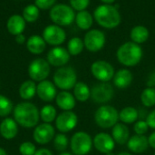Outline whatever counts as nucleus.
Masks as SVG:
<instances>
[{
	"label": "nucleus",
	"instance_id": "f257e3e1",
	"mask_svg": "<svg viewBox=\"0 0 155 155\" xmlns=\"http://www.w3.org/2000/svg\"><path fill=\"white\" fill-rule=\"evenodd\" d=\"M40 112L32 103H19L14 108V119L24 128L35 127L38 124Z\"/></svg>",
	"mask_w": 155,
	"mask_h": 155
},
{
	"label": "nucleus",
	"instance_id": "f03ea898",
	"mask_svg": "<svg viewBox=\"0 0 155 155\" xmlns=\"http://www.w3.org/2000/svg\"><path fill=\"white\" fill-rule=\"evenodd\" d=\"M94 18L97 24L106 29L117 27L122 21L118 8L113 5L103 4L98 5L94 12Z\"/></svg>",
	"mask_w": 155,
	"mask_h": 155
},
{
	"label": "nucleus",
	"instance_id": "7ed1b4c3",
	"mask_svg": "<svg viewBox=\"0 0 155 155\" xmlns=\"http://www.w3.org/2000/svg\"><path fill=\"white\" fill-rule=\"evenodd\" d=\"M116 57L123 65L131 67L138 64L143 57V49L140 45L134 42L123 44L116 52Z\"/></svg>",
	"mask_w": 155,
	"mask_h": 155
},
{
	"label": "nucleus",
	"instance_id": "20e7f679",
	"mask_svg": "<svg viewBox=\"0 0 155 155\" xmlns=\"http://www.w3.org/2000/svg\"><path fill=\"white\" fill-rule=\"evenodd\" d=\"M75 12L71 5L66 4H56L51 9L49 16L54 25L67 26L74 22Z\"/></svg>",
	"mask_w": 155,
	"mask_h": 155
},
{
	"label": "nucleus",
	"instance_id": "39448f33",
	"mask_svg": "<svg viewBox=\"0 0 155 155\" xmlns=\"http://www.w3.org/2000/svg\"><path fill=\"white\" fill-rule=\"evenodd\" d=\"M77 83V74L71 66H63L56 70L54 74V84L61 90L73 89Z\"/></svg>",
	"mask_w": 155,
	"mask_h": 155
},
{
	"label": "nucleus",
	"instance_id": "423d86ee",
	"mask_svg": "<svg viewBox=\"0 0 155 155\" xmlns=\"http://www.w3.org/2000/svg\"><path fill=\"white\" fill-rule=\"evenodd\" d=\"M94 120L98 126L108 129L114 127L117 124L119 120V113L114 106L102 105L96 110Z\"/></svg>",
	"mask_w": 155,
	"mask_h": 155
},
{
	"label": "nucleus",
	"instance_id": "0eeeda50",
	"mask_svg": "<svg viewBox=\"0 0 155 155\" xmlns=\"http://www.w3.org/2000/svg\"><path fill=\"white\" fill-rule=\"evenodd\" d=\"M70 146L74 155H86L92 150L93 140L87 133L77 132L72 136Z\"/></svg>",
	"mask_w": 155,
	"mask_h": 155
},
{
	"label": "nucleus",
	"instance_id": "6e6552de",
	"mask_svg": "<svg viewBox=\"0 0 155 155\" xmlns=\"http://www.w3.org/2000/svg\"><path fill=\"white\" fill-rule=\"evenodd\" d=\"M50 64L47 60L36 58L33 60L28 66V74L35 82H42L50 74Z\"/></svg>",
	"mask_w": 155,
	"mask_h": 155
},
{
	"label": "nucleus",
	"instance_id": "1a4fd4ad",
	"mask_svg": "<svg viewBox=\"0 0 155 155\" xmlns=\"http://www.w3.org/2000/svg\"><path fill=\"white\" fill-rule=\"evenodd\" d=\"M105 35L99 29H90L84 35V47L93 53L100 51L105 45Z\"/></svg>",
	"mask_w": 155,
	"mask_h": 155
},
{
	"label": "nucleus",
	"instance_id": "9d476101",
	"mask_svg": "<svg viewBox=\"0 0 155 155\" xmlns=\"http://www.w3.org/2000/svg\"><path fill=\"white\" fill-rule=\"evenodd\" d=\"M91 72L94 77L100 82L108 83L114 76V69L113 65L104 60H98L91 65Z\"/></svg>",
	"mask_w": 155,
	"mask_h": 155
},
{
	"label": "nucleus",
	"instance_id": "9b49d317",
	"mask_svg": "<svg viewBox=\"0 0 155 155\" xmlns=\"http://www.w3.org/2000/svg\"><path fill=\"white\" fill-rule=\"evenodd\" d=\"M43 38L46 44L53 46H59L64 43L66 39V33L57 25H49L43 31Z\"/></svg>",
	"mask_w": 155,
	"mask_h": 155
},
{
	"label": "nucleus",
	"instance_id": "f8f14e48",
	"mask_svg": "<svg viewBox=\"0 0 155 155\" xmlns=\"http://www.w3.org/2000/svg\"><path fill=\"white\" fill-rule=\"evenodd\" d=\"M114 88L109 83L101 82L91 89V98L96 104H105L113 99Z\"/></svg>",
	"mask_w": 155,
	"mask_h": 155
},
{
	"label": "nucleus",
	"instance_id": "ddd939ff",
	"mask_svg": "<svg viewBox=\"0 0 155 155\" xmlns=\"http://www.w3.org/2000/svg\"><path fill=\"white\" fill-rule=\"evenodd\" d=\"M78 123L77 115L72 111H64L55 119V126L60 133H68L75 128Z\"/></svg>",
	"mask_w": 155,
	"mask_h": 155
},
{
	"label": "nucleus",
	"instance_id": "4468645a",
	"mask_svg": "<svg viewBox=\"0 0 155 155\" xmlns=\"http://www.w3.org/2000/svg\"><path fill=\"white\" fill-rule=\"evenodd\" d=\"M70 60V54L67 49L62 46H54L47 53V62L55 67L64 66Z\"/></svg>",
	"mask_w": 155,
	"mask_h": 155
},
{
	"label": "nucleus",
	"instance_id": "2eb2a0df",
	"mask_svg": "<svg viewBox=\"0 0 155 155\" xmlns=\"http://www.w3.org/2000/svg\"><path fill=\"white\" fill-rule=\"evenodd\" d=\"M54 128L50 124L45 123L35 127L33 138L39 144H46L54 139Z\"/></svg>",
	"mask_w": 155,
	"mask_h": 155
},
{
	"label": "nucleus",
	"instance_id": "dca6fc26",
	"mask_svg": "<svg viewBox=\"0 0 155 155\" xmlns=\"http://www.w3.org/2000/svg\"><path fill=\"white\" fill-rule=\"evenodd\" d=\"M93 143L97 151L105 154L112 153L115 146V142L112 135L105 133H100L95 135Z\"/></svg>",
	"mask_w": 155,
	"mask_h": 155
},
{
	"label": "nucleus",
	"instance_id": "f3484780",
	"mask_svg": "<svg viewBox=\"0 0 155 155\" xmlns=\"http://www.w3.org/2000/svg\"><path fill=\"white\" fill-rule=\"evenodd\" d=\"M36 94L41 100L45 102H51L55 99L57 95L56 86L48 80L39 82V84L36 85Z\"/></svg>",
	"mask_w": 155,
	"mask_h": 155
},
{
	"label": "nucleus",
	"instance_id": "a211bd4d",
	"mask_svg": "<svg viewBox=\"0 0 155 155\" xmlns=\"http://www.w3.org/2000/svg\"><path fill=\"white\" fill-rule=\"evenodd\" d=\"M26 25V22L24 17L20 15H11L6 22V29L12 35H17L23 34Z\"/></svg>",
	"mask_w": 155,
	"mask_h": 155
},
{
	"label": "nucleus",
	"instance_id": "6ab92c4d",
	"mask_svg": "<svg viewBox=\"0 0 155 155\" xmlns=\"http://www.w3.org/2000/svg\"><path fill=\"white\" fill-rule=\"evenodd\" d=\"M15 119L5 118L0 124V134L5 140L14 139L18 134V126Z\"/></svg>",
	"mask_w": 155,
	"mask_h": 155
},
{
	"label": "nucleus",
	"instance_id": "aec40b11",
	"mask_svg": "<svg viewBox=\"0 0 155 155\" xmlns=\"http://www.w3.org/2000/svg\"><path fill=\"white\" fill-rule=\"evenodd\" d=\"M128 149L134 153H141L147 150L149 146L148 138L145 135L135 134L132 136L127 142Z\"/></svg>",
	"mask_w": 155,
	"mask_h": 155
},
{
	"label": "nucleus",
	"instance_id": "412c9836",
	"mask_svg": "<svg viewBox=\"0 0 155 155\" xmlns=\"http://www.w3.org/2000/svg\"><path fill=\"white\" fill-rule=\"evenodd\" d=\"M114 84L119 89H126L133 82V74L130 70L124 68L118 70L114 76Z\"/></svg>",
	"mask_w": 155,
	"mask_h": 155
},
{
	"label": "nucleus",
	"instance_id": "4be33fe9",
	"mask_svg": "<svg viewBox=\"0 0 155 155\" xmlns=\"http://www.w3.org/2000/svg\"><path fill=\"white\" fill-rule=\"evenodd\" d=\"M57 106L64 111H71L75 106V98L68 91H62L55 97Z\"/></svg>",
	"mask_w": 155,
	"mask_h": 155
},
{
	"label": "nucleus",
	"instance_id": "5701e85b",
	"mask_svg": "<svg viewBox=\"0 0 155 155\" xmlns=\"http://www.w3.org/2000/svg\"><path fill=\"white\" fill-rule=\"evenodd\" d=\"M26 48L33 54H42L45 47L46 43L44 40L43 36L38 35H33L26 40Z\"/></svg>",
	"mask_w": 155,
	"mask_h": 155
},
{
	"label": "nucleus",
	"instance_id": "b1692460",
	"mask_svg": "<svg viewBox=\"0 0 155 155\" xmlns=\"http://www.w3.org/2000/svg\"><path fill=\"white\" fill-rule=\"evenodd\" d=\"M130 136V132L128 127L124 124H116L113 127L112 131V137L114 138V142L117 143L118 144L124 145L127 143Z\"/></svg>",
	"mask_w": 155,
	"mask_h": 155
},
{
	"label": "nucleus",
	"instance_id": "393cba45",
	"mask_svg": "<svg viewBox=\"0 0 155 155\" xmlns=\"http://www.w3.org/2000/svg\"><path fill=\"white\" fill-rule=\"evenodd\" d=\"M150 36V32L148 28L144 25H135L132 28L130 32V37L132 39V42L141 45L145 43Z\"/></svg>",
	"mask_w": 155,
	"mask_h": 155
},
{
	"label": "nucleus",
	"instance_id": "a878e982",
	"mask_svg": "<svg viewBox=\"0 0 155 155\" xmlns=\"http://www.w3.org/2000/svg\"><path fill=\"white\" fill-rule=\"evenodd\" d=\"M94 16L87 10H83L75 15L74 22L76 25L82 30H90L94 23Z\"/></svg>",
	"mask_w": 155,
	"mask_h": 155
},
{
	"label": "nucleus",
	"instance_id": "bb28decb",
	"mask_svg": "<svg viewBox=\"0 0 155 155\" xmlns=\"http://www.w3.org/2000/svg\"><path fill=\"white\" fill-rule=\"evenodd\" d=\"M36 94V84L33 80L25 81L19 88V95L24 100L32 99Z\"/></svg>",
	"mask_w": 155,
	"mask_h": 155
},
{
	"label": "nucleus",
	"instance_id": "cd10ccee",
	"mask_svg": "<svg viewBox=\"0 0 155 155\" xmlns=\"http://www.w3.org/2000/svg\"><path fill=\"white\" fill-rule=\"evenodd\" d=\"M74 96L80 102H85L91 97V90L84 82H77L74 87Z\"/></svg>",
	"mask_w": 155,
	"mask_h": 155
},
{
	"label": "nucleus",
	"instance_id": "c85d7f7f",
	"mask_svg": "<svg viewBox=\"0 0 155 155\" xmlns=\"http://www.w3.org/2000/svg\"><path fill=\"white\" fill-rule=\"evenodd\" d=\"M139 118L138 111L131 106L125 107L119 113V119L124 124H133Z\"/></svg>",
	"mask_w": 155,
	"mask_h": 155
},
{
	"label": "nucleus",
	"instance_id": "c756f323",
	"mask_svg": "<svg viewBox=\"0 0 155 155\" xmlns=\"http://www.w3.org/2000/svg\"><path fill=\"white\" fill-rule=\"evenodd\" d=\"M39 10L40 9L35 4L27 5L23 10L22 16L24 17L26 23H35L39 17L40 15Z\"/></svg>",
	"mask_w": 155,
	"mask_h": 155
},
{
	"label": "nucleus",
	"instance_id": "7c9ffc66",
	"mask_svg": "<svg viewBox=\"0 0 155 155\" xmlns=\"http://www.w3.org/2000/svg\"><path fill=\"white\" fill-rule=\"evenodd\" d=\"M84 48V40L80 37H72L67 43V51L70 55H78L80 54Z\"/></svg>",
	"mask_w": 155,
	"mask_h": 155
},
{
	"label": "nucleus",
	"instance_id": "2f4dec72",
	"mask_svg": "<svg viewBox=\"0 0 155 155\" xmlns=\"http://www.w3.org/2000/svg\"><path fill=\"white\" fill-rule=\"evenodd\" d=\"M141 101L145 107H153L155 105V88H145L141 94Z\"/></svg>",
	"mask_w": 155,
	"mask_h": 155
},
{
	"label": "nucleus",
	"instance_id": "473e14b6",
	"mask_svg": "<svg viewBox=\"0 0 155 155\" xmlns=\"http://www.w3.org/2000/svg\"><path fill=\"white\" fill-rule=\"evenodd\" d=\"M40 118L46 124H50L56 119V110L53 105H45L40 111Z\"/></svg>",
	"mask_w": 155,
	"mask_h": 155
},
{
	"label": "nucleus",
	"instance_id": "72a5a7b5",
	"mask_svg": "<svg viewBox=\"0 0 155 155\" xmlns=\"http://www.w3.org/2000/svg\"><path fill=\"white\" fill-rule=\"evenodd\" d=\"M14 110L12 101L5 95L0 94V117L9 115Z\"/></svg>",
	"mask_w": 155,
	"mask_h": 155
},
{
	"label": "nucleus",
	"instance_id": "f704fd0d",
	"mask_svg": "<svg viewBox=\"0 0 155 155\" xmlns=\"http://www.w3.org/2000/svg\"><path fill=\"white\" fill-rule=\"evenodd\" d=\"M68 138L64 134H59L54 136V146L59 152H64L68 146Z\"/></svg>",
	"mask_w": 155,
	"mask_h": 155
},
{
	"label": "nucleus",
	"instance_id": "c9c22d12",
	"mask_svg": "<svg viewBox=\"0 0 155 155\" xmlns=\"http://www.w3.org/2000/svg\"><path fill=\"white\" fill-rule=\"evenodd\" d=\"M19 152L22 155H35L36 147L33 143L25 142L19 146Z\"/></svg>",
	"mask_w": 155,
	"mask_h": 155
},
{
	"label": "nucleus",
	"instance_id": "e433bc0d",
	"mask_svg": "<svg viewBox=\"0 0 155 155\" xmlns=\"http://www.w3.org/2000/svg\"><path fill=\"white\" fill-rule=\"evenodd\" d=\"M90 4V0H70V5L74 11L86 10Z\"/></svg>",
	"mask_w": 155,
	"mask_h": 155
},
{
	"label": "nucleus",
	"instance_id": "4c0bfd02",
	"mask_svg": "<svg viewBox=\"0 0 155 155\" xmlns=\"http://www.w3.org/2000/svg\"><path fill=\"white\" fill-rule=\"evenodd\" d=\"M134 132L136 134H139V135H144L148 129H149V125L147 124L146 121L144 120H140L138 122H136V124H134Z\"/></svg>",
	"mask_w": 155,
	"mask_h": 155
},
{
	"label": "nucleus",
	"instance_id": "58836bf2",
	"mask_svg": "<svg viewBox=\"0 0 155 155\" xmlns=\"http://www.w3.org/2000/svg\"><path fill=\"white\" fill-rule=\"evenodd\" d=\"M56 0H35V5L42 10L51 9L55 5Z\"/></svg>",
	"mask_w": 155,
	"mask_h": 155
},
{
	"label": "nucleus",
	"instance_id": "ea45409f",
	"mask_svg": "<svg viewBox=\"0 0 155 155\" xmlns=\"http://www.w3.org/2000/svg\"><path fill=\"white\" fill-rule=\"evenodd\" d=\"M146 122L150 128L155 129V110L152 111L150 114H148V116L146 118Z\"/></svg>",
	"mask_w": 155,
	"mask_h": 155
},
{
	"label": "nucleus",
	"instance_id": "a19ab883",
	"mask_svg": "<svg viewBox=\"0 0 155 155\" xmlns=\"http://www.w3.org/2000/svg\"><path fill=\"white\" fill-rule=\"evenodd\" d=\"M147 85H148V87L155 88V71H153L150 74V76L147 80Z\"/></svg>",
	"mask_w": 155,
	"mask_h": 155
},
{
	"label": "nucleus",
	"instance_id": "79ce46f5",
	"mask_svg": "<svg viewBox=\"0 0 155 155\" xmlns=\"http://www.w3.org/2000/svg\"><path fill=\"white\" fill-rule=\"evenodd\" d=\"M35 155H53L52 152L48 149H45V148H41L39 150H36Z\"/></svg>",
	"mask_w": 155,
	"mask_h": 155
},
{
	"label": "nucleus",
	"instance_id": "37998d69",
	"mask_svg": "<svg viewBox=\"0 0 155 155\" xmlns=\"http://www.w3.org/2000/svg\"><path fill=\"white\" fill-rule=\"evenodd\" d=\"M15 42L19 45H23V44L26 43V38L23 34H20V35H15Z\"/></svg>",
	"mask_w": 155,
	"mask_h": 155
},
{
	"label": "nucleus",
	"instance_id": "c03bdc74",
	"mask_svg": "<svg viewBox=\"0 0 155 155\" xmlns=\"http://www.w3.org/2000/svg\"><path fill=\"white\" fill-rule=\"evenodd\" d=\"M148 142H149V146H151L152 148L155 149V132L153 133L149 138H148Z\"/></svg>",
	"mask_w": 155,
	"mask_h": 155
},
{
	"label": "nucleus",
	"instance_id": "a18cd8bd",
	"mask_svg": "<svg viewBox=\"0 0 155 155\" xmlns=\"http://www.w3.org/2000/svg\"><path fill=\"white\" fill-rule=\"evenodd\" d=\"M101 2H103V4H106V5H112L114 4L116 0H100Z\"/></svg>",
	"mask_w": 155,
	"mask_h": 155
},
{
	"label": "nucleus",
	"instance_id": "49530a36",
	"mask_svg": "<svg viewBox=\"0 0 155 155\" xmlns=\"http://www.w3.org/2000/svg\"><path fill=\"white\" fill-rule=\"evenodd\" d=\"M0 155H7L6 152L3 148H1V147H0Z\"/></svg>",
	"mask_w": 155,
	"mask_h": 155
},
{
	"label": "nucleus",
	"instance_id": "de8ad7c7",
	"mask_svg": "<svg viewBox=\"0 0 155 155\" xmlns=\"http://www.w3.org/2000/svg\"><path fill=\"white\" fill-rule=\"evenodd\" d=\"M59 155H73L72 153H67V152H63V153H61Z\"/></svg>",
	"mask_w": 155,
	"mask_h": 155
},
{
	"label": "nucleus",
	"instance_id": "09e8293b",
	"mask_svg": "<svg viewBox=\"0 0 155 155\" xmlns=\"http://www.w3.org/2000/svg\"><path fill=\"white\" fill-rule=\"evenodd\" d=\"M117 155H132L131 153H126V152H123V153H120L119 154Z\"/></svg>",
	"mask_w": 155,
	"mask_h": 155
},
{
	"label": "nucleus",
	"instance_id": "8fccbe9b",
	"mask_svg": "<svg viewBox=\"0 0 155 155\" xmlns=\"http://www.w3.org/2000/svg\"><path fill=\"white\" fill-rule=\"evenodd\" d=\"M154 155H155V154H154Z\"/></svg>",
	"mask_w": 155,
	"mask_h": 155
}]
</instances>
